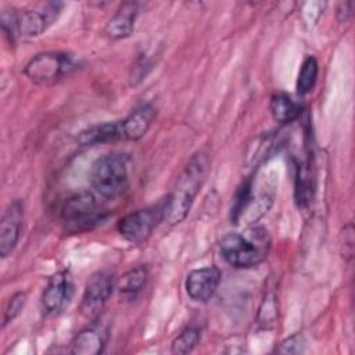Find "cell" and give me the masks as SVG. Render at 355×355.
<instances>
[{"label":"cell","instance_id":"cell-13","mask_svg":"<svg viewBox=\"0 0 355 355\" xmlns=\"http://www.w3.org/2000/svg\"><path fill=\"white\" fill-rule=\"evenodd\" d=\"M108 340V330L100 323H92L82 329L71 341V354L97 355L104 351Z\"/></svg>","mask_w":355,"mask_h":355},{"label":"cell","instance_id":"cell-17","mask_svg":"<svg viewBox=\"0 0 355 355\" xmlns=\"http://www.w3.org/2000/svg\"><path fill=\"white\" fill-rule=\"evenodd\" d=\"M147 279L148 270L146 266L140 265L125 272L116 282V288L119 290L121 295L132 300L144 288Z\"/></svg>","mask_w":355,"mask_h":355},{"label":"cell","instance_id":"cell-6","mask_svg":"<svg viewBox=\"0 0 355 355\" xmlns=\"http://www.w3.org/2000/svg\"><path fill=\"white\" fill-rule=\"evenodd\" d=\"M75 295V282L69 270L64 269L54 273L42 293V308L46 315L54 316L62 312Z\"/></svg>","mask_w":355,"mask_h":355},{"label":"cell","instance_id":"cell-10","mask_svg":"<svg viewBox=\"0 0 355 355\" xmlns=\"http://www.w3.org/2000/svg\"><path fill=\"white\" fill-rule=\"evenodd\" d=\"M220 276V270L216 266H204L190 270L184 282L187 295L196 302H207L216 293Z\"/></svg>","mask_w":355,"mask_h":355},{"label":"cell","instance_id":"cell-5","mask_svg":"<svg viewBox=\"0 0 355 355\" xmlns=\"http://www.w3.org/2000/svg\"><path fill=\"white\" fill-rule=\"evenodd\" d=\"M162 220H165V200L157 205L126 214L118 220L116 229L128 243L141 244Z\"/></svg>","mask_w":355,"mask_h":355},{"label":"cell","instance_id":"cell-20","mask_svg":"<svg viewBox=\"0 0 355 355\" xmlns=\"http://www.w3.org/2000/svg\"><path fill=\"white\" fill-rule=\"evenodd\" d=\"M276 297L273 293H268L259 308L258 323L262 324L263 327H270V324H273L276 320Z\"/></svg>","mask_w":355,"mask_h":355},{"label":"cell","instance_id":"cell-23","mask_svg":"<svg viewBox=\"0 0 355 355\" xmlns=\"http://www.w3.org/2000/svg\"><path fill=\"white\" fill-rule=\"evenodd\" d=\"M305 348V340L301 334H293L283 340L276 348L280 354H301Z\"/></svg>","mask_w":355,"mask_h":355},{"label":"cell","instance_id":"cell-3","mask_svg":"<svg viewBox=\"0 0 355 355\" xmlns=\"http://www.w3.org/2000/svg\"><path fill=\"white\" fill-rule=\"evenodd\" d=\"M129 159L125 154H105L94 161L90 169V183L104 198L112 200L125 193L129 186Z\"/></svg>","mask_w":355,"mask_h":355},{"label":"cell","instance_id":"cell-24","mask_svg":"<svg viewBox=\"0 0 355 355\" xmlns=\"http://www.w3.org/2000/svg\"><path fill=\"white\" fill-rule=\"evenodd\" d=\"M341 237H344V241L341 244V245H344L343 257L344 258H351L352 252H354V227H352V223H348L347 226H344Z\"/></svg>","mask_w":355,"mask_h":355},{"label":"cell","instance_id":"cell-15","mask_svg":"<svg viewBox=\"0 0 355 355\" xmlns=\"http://www.w3.org/2000/svg\"><path fill=\"white\" fill-rule=\"evenodd\" d=\"M121 140L118 122H104L98 125H93L85 130H82L78 136V141L82 146H94V144H105Z\"/></svg>","mask_w":355,"mask_h":355},{"label":"cell","instance_id":"cell-11","mask_svg":"<svg viewBox=\"0 0 355 355\" xmlns=\"http://www.w3.org/2000/svg\"><path fill=\"white\" fill-rule=\"evenodd\" d=\"M24 220V202L14 200L8 204L0 219V255L8 257L15 248Z\"/></svg>","mask_w":355,"mask_h":355},{"label":"cell","instance_id":"cell-8","mask_svg":"<svg viewBox=\"0 0 355 355\" xmlns=\"http://www.w3.org/2000/svg\"><path fill=\"white\" fill-rule=\"evenodd\" d=\"M62 219L75 232L87 230L101 220L97 214V202L90 191H79L69 197L61 211Z\"/></svg>","mask_w":355,"mask_h":355},{"label":"cell","instance_id":"cell-25","mask_svg":"<svg viewBox=\"0 0 355 355\" xmlns=\"http://www.w3.org/2000/svg\"><path fill=\"white\" fill-rule=\"evenodd\" d=\"M352 7L354 3L352 1H341L337 7V17L341 22L347 21L351 15H352Z\"/></svg>","mask_w":355,"mask_h":355},{"label":"cell","instance_id":"cell-1","mask_svg":"<svg viewBox=\"0 0 355 355\" xmlns=\"http://www.w3.org/2000/svg\"><path fill=\"white\" fill-rule=\"evenodd\" d=\"M209 172V158L204 151L194 154L180 175L175 186L165 198V220L171 225L180 223L189 214L196 196L204 184Z\"/></svg>","mask_w":355,"mask_h":355},{"label":"cell","instance_id":"cell-7","mask_svg":"<svg viewBox=\"0 0 355 355\" xmlns=\"http://www.w3.org/2000/svg\"><path fill=\"white\" fill-rule=\"evenodd\" d=\"M115 280L108 272H97L92 275L86 283L79 311L87 319H97L101 313L107 300L112 294Z\"/></svg>","mask_w":355,"mask_h":355},{"label":"cell","instance_id":"cell-16","mask_svg":"<svg viewBox=\"0 0 355 355\" xmlns=\"http://www.w3.org/2000/svg\"><path fill=\"white\" fill-rule=\"evenodd\" d=\"M269 110L276 122L290 123L301 114V105L294 101L288 94L277 92L272 94L269 101Z\"/></svg>","mask_w":355,"mask_h":355},{"label":"cell","instance_id":"cell-22","mask_svg":"<svg viewBox=\"0 0 355 355\" xmlns=\"http://www.w3.org/2000/svg\"><path fill=\"white\" fill-rule=\"evenodd\" d=\"M26 304V293L25 291H18L15 293L10 300L8 304L6 306L4 311V318H3V326H6L7 323L12 322L24 309Z\"/></svg>","mask_w":355,"mask_h":355},{"label":"cell","instance_id":"cell-18","mask_svg":"<svg viewBox=\"0 0 355 355\" xmlns=\"http://www.w3.org/2000/svg\"><path fill=\"white\" fill-rule=\"evenodd\" d=\"M318 72H319V65L316 58L312 55H308L302 61L298 72V78H297V92L300 94H305L312 90L318 79Z\"/></svg>","mask_w":355,"mask_h":355},{"label":"cell","instance_id":"cell-2","mask_svg":"<svg viewBox=\"0 0 355 355\" xmlns=\"http://www.w3.org/2000/svg\"><path fill=\"white\" fill-rule=\"evenodd\" d=\"M270 250V236L266 229L254 226L245 232L226 233L220 240L223 259L236 269H251L262 263Z\"/></svg>","mask_w":355,"mask_h":355},{"label":"cell","instance_id":"cell-12","mask_svg":"<svg viewBox=\"0 0 355 355\" xmlns=\"http://www.w3.org/2000/svg\"><path fill=\"white\" fill-rule=\"evenodd\" d=\"M155 115H157L155 108L148 103L136 107L133 111H130V114L126 118H123L122 121H118L121 140L135 141L141 139L151 128L155 119Z\"/></svg>","mask_w":355,"mask_h":355},{"label":"cell","instance_id":"cell-19","mask_svg":"<svg viewBox=\"0 0 355 355\" xmlns=\"http://www.w3.org/2000/svg\"><path fill=\"white\" fill-rule=\"evenodd\" d=\"M200 338H201V333L197 327H191V326L186 327L173 338L171 344V351L179 355L189 354L198 345Z\"/></svg>","mask_w":355,"mask_h":355},{"label":"cell","instance_id":"cell-14","mask_svg":"<svg viewBox=\"0 0 355 355\" xmlns=\"http://www.w3.org/2000/svg\"><path fill=\"white\" fill-rule=\"evenodd\" d=\"M139 14V4L136 1H125L119 6L115 14L104 26V33L114 40L129 37L135 31V21Z\"/></svg>","mask_w":355,"mask_h":355},{"label":"cell","instance_id":"cell-9","mask_svg":"<svg viewBox=\"0 0 355 355\" xmlns=\"http://www.w3.org/2000/svg\"><path fill=\"white\" fill-rule=\"evenodd\" d=\"M62 3H44L37 8L18 11V35L22 37H36L42 35L58 17Z\"/></svg>","mask_w":355,"mask_h":355},{"label":"cell","instance_id":"cell-21","mask_svg":"<svg viewBox=\"0 0 355 355\" xmlns=\"http://www.w3.org/2000/svg\"><path fill=\"white\" fill-rule=\"evenodd\" d=\"M18 11L14 8H3L0 14V22H1V29L4 35L8 37L10 43H14L15 39L19 36L18 35Z\"/></svg>","mask_w":355,"mask_h":355},{"label":"cell","instance_id":"cell-4","mask_svg":"<svg viewBox=\"0 0 355 355\" xmlns=\"http://www.w3.org/2000/svg\"><path fill=\"white\" fill-rule=\"evenodd\" d=\"M76 67V61L68 53L44 51L26 62L24 73L35 85L50 86L69 76Z\"/></svg>","mask_w":355,"mask_h":355}]
</instances>
